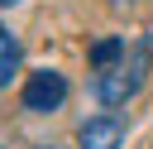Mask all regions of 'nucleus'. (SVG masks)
<instances>
[{"instance_id":"obj_1","label":"nucleus","mask_w":153,"mask_h":149,"mask_svg":"<svg viewBox=\"0 0 153 149\" xmlns=\"http://www.w3.org/2000/svg\"><path fill=\"white\" fill-rule=\"evenodd\" d=\"M148 67H153V34H139L134 43H124L120 62H110V67L96 72V101L100 106H124L143 87Z\"/></svg>"},{"instance_id":"obj_2","label":"nucleus","mask_w":153,"mask_h":149,"mask_svg":"<svg viewBox=\"0 0 153 149\" xmlns=\"http://www.w3.org/2000/svg\"><path fill=\"white\" fill-rule=\"evenodd\" d=\"M19 101H24V111L48 115V111H57V106L67 101V77H62V72H53V67H38V72H29V82H24Z\"/></svg>"},{"instance_id":"obj_3","label":"nucleus","mask_w":153,"mask_h":149,"mask_svg":"<svg viewBox=\"0 0 153 149\" xmlns=\"http://www.w3.org/2000/svg\"><path fill=\"white\" fill-rule=\"evenodd\" d=\"M76 144L81 149H124V115H115V111L86 115L76 125Z\"/></svg>"},{"instance_id":"obj_4","label":"nucleus","mask_w":153,"mask_h":149,"mask_svg":"<svg viewBox=\"0 0 153 149\" xmlns=\"http://www.w3.org/2000/svg\"><path fill=\"white\" fill-rule=\"evenodd\" d=\"M19 58H24V48H19V38L0 24V87H10L14 82V72H19Z\"/></svg>"},{"instance_id":"obj_5","label":"nucleus","mask_w":153,"mask_h":149,"mask_svg":"<svg viewBox=\"0 0 153 149\" xmlns=\"http://www.w3.org/2000/svg\"><path fill=\"white\" fill-rule=\"evenodd\" d=\"M120 53H124V38H120V34H110V38H96V43H91V62H96V67L120 62Z\"/></svg>"},{"instance_id":"obj_6","label":"nucleus","mask_w":153,"mask_h":149,"mask_svg":"<svg viewBox=\"0 0 153 149\" xmlns=\"http://www.w3.org/2000/svg\"><path fill=\"white\" fill-rule=\"evenodd\" d=\"M0 5H19V0H0Z\"/></svg>"},{"instance_id":"obj_7","label":"nucleus","mask_w":153,"mask_h":149,"mask_svg":"<svg viewBox=\"0 0 153 149\" xmlns=\"http://www.w3.org/2000/svg\"><path fill=\"white\" fill-rule=\"evenodd\" d=\"M33 149H53V144H33Z\"/></svg>"}]
</instances>
